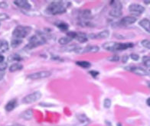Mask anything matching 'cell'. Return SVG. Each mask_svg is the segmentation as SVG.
Returning a JSON list of instances; mask_svg holds the SVG:
<instances>
[{
	"instance_id": "1",
	"label": "cell",
	"mask_w": 150,
	"mask_h": 126,
	"mask_svg": "<svg viewBox=\"0 0 150 126\" xmlns=\"http://www.w3.org/2000/svg\"><path fill=\"white\" fill-rule=\"evenodd\" d=\"M69 3L68 2H63V1H54L51 2V4L47 6L46 12L50 15H56L64 13L67 10V6Z\"/></svg>"
},
{
	"instance_id": "2",
	"label": "cell",
	"mask_w": 150,
	"mask_h": 126,
	"mask_svg": "<svg viewBox=\"0 0 150 126\" xmlns=\"http://www.w3.org/2000/svg\"><path fill=\"white\" fill-rule=\"evenodd\" d=\"M134 46L132 43H118V42H109L103 44V47L108 51L115 52L120 51H124L128 48H131Z\"/></svg>"
},
{
	"instance_id": "3",
	"label": "cell",
	"mask_w": 150,
	"mask_h": 126,
	"mask_svg": "<svg viewBox=\"0 0 150 126\" xmlns=\"http://www.w3.org/2000/svg\"><path fill=\"white\" fill-rule=\"evenodd\" d=\"M46 42V39L45 36L42 34H37L35 35L32 36L29 39V42L27 44V48L32 49L38 46H41Z\"/></svg>"
},
{
	"instance_id": "4",
	"label": "cell",
	"mask_w": 150,
	"mask_h": 126,
	"mask_svg": "<svg viewBox=\"0 0 150 126\" xmlns=\"http://www.w3.org/2000/svg\"><path fill=\"white\" fill-rule=\"evenodd\" d=\"M32 31V28L29 26H17L12 32V35L15 38L22 39L24 37H27Z\"/></svg>"
},
{
	"instance_id": "5",
	"label": "cell",
	"mask_w": 150,
	"mask_h": 126,
	"mask_svg": "<svg viewBox=\"0 0 150 126\" xmlns=\"http://www.w3.org/2000/svg\"><path fill=\"white\" fill-rule=\"evenodd\" d=\"M111 5H112V7L110 12V15L114 18L120 17L122 15V3L120 1H112L111 2Z\"/></svg>"
},
{
	"instance_id": "6",
	"label": "cell",
	"mask_w": 150,
	"mask_h": 126,
	"mask_svg": "<svg viewBox=\"0 0 150 126\" xmlns=\"http://www.w3.org/2000/svg\"><path fill=\"white\" fill-rule=\"evenodd\" d=\"M42 97V93L37 91V92H34V93L28 94V96H26L22 99V103H25V104H29V103H35L37 102L38 100H39Z\"/></svg>"
},
{
	"instance_id": "7",
	"label": "cell",
	"mask_w": 150,
	"mask_h": 126,
	"mask_svg": "<svg viewBox=\"0 0 150 126\" xmlns=\"http://www.w3.org/2000/svg\"><path fill=\"white\" fill-rule=\"evenodd\" d=\"M50 76H52V72H50V71H40V72L29 74L28 76V78L31 80H40L44 79V78H47Z\"/></svg>"
},
{
	"instance_id": "8",
	"label": "cell",
	"mask_w": 150,
	"mask_h": 126,
	"mask_svg": "<svg viewBox=\"0 0 150 126\" xmlns=\"http://www.w3.org/2000/svg\"><path fill=\"white\" fill-rule=\"evenodd\" d=\"M129 11L132 13V14L137 15H139L145 11V8L143 6H140L139 4H132L129 6Z\"/></svg>"
},
{
	"instance_id": "9",
	"label": "cell",
	"mask_w": 150,
	"mask_h": 126,
	"mask_svg": "<svg viewBox=\"0 0 150 126\" xmlns=\"http://www.w3.org/2000/svg\"><path fill=\"white\" fill-rule=\"evenodd\" d=\"M125 69L127 70L132 71L136 74L139 75V76H146L148 75V72L145 70L144 69H142L141 67H125Z\"/></svg>"
},
{
	"instance_id": "10",
	"label": "cell",
	"mask_w": 150,
	"mask_h": 126,
	"mask_svg": "<svg viewBox=\"0 0 150 126\" xmlns=\"http://www.w3.org/2000/svg\"><path fill=\"white\" fill-rule=\"evenodd\" d=\"M14 4L25 10H30L32 8V6L30 5L28 1H25V0H15Z\"/></svg>"
},
{
	"instance_id": "11",
	"label": "cell",
	"mask_w": 150,
	"mask_h": 126,
	"mask_svg": "<svg viewBox=\"0 0 150 126\" xmlns=\"http://www.w3.org/2000/svg\"><path fill=\"white\" fill-rule=\"evenodd\" d=\"M136 22V17H133V16H127V17H124V18L121 19L120 24L122 26H128L129 25H132V24L135 23Z\"/></svg>"
},
{
	"instance_id": "12",
	"label": "cell",
	"mask_w": 150,
	"mask_h": 126,
	"mask_svg": "<svg viewBox=\"0 0 150 126\" xmlns=\"http://www.w3.org/2000/svg\"><path fill=\"white\" fill-rule=\"evenodd\" d=\"M109 35H110V32H109L108 30H104L103 32H99L97 34H91L88 37H91V38H93V39H97V38H107Z\"/></svg>"
},
{
	"instance_id": "13",
	"label": "cell",
	"mask_w": 150,
	"mask_h": 126,
	"mask_svg": "<svg viewBox=\"0 0 150 126\" xmlns=\"http://www.w3.org/2000/svg\"><path fill=\"white\" fill-rule=\"evenodd\" d=\"M77 120L79 122L80 126H86L89 123L88 118L86 117L84 115H77Z\"/></svg>"
},
{
	"instance_id": "14",
	"label": "cell",
	"mask_w": 150,
	"mask_h": 126,
	"mask_svg": "<svg viewBox=\"0 0 150 126\" xmlns=\"http://www.w3.org/2000/svg\"><path fill=\"white\" fill-rule=\"evenodd\" d=\"M139 25L141 27L144 28L146 32L150 33V21L149 19H146V18H144V19L141 20L139 22Z\"/></svg>"
},
{
	"instance_id": "15",
	"label": "cell",
	"mask_w": 150,
	"mask_h": 126,
	"mask_svg": "<svg viewBox=\"0 0 150 126\" xmlns=\"http://www.w3.org/2000/svg\"><path fill=\"white\" fill-rule=\"evenodd\" d=\"M8 50V43L6 40H0V53H5Z\"/></svg>"
},
{
	"instance_id": "16",
	"label": "cell",
	"mask_w": 150,
	"mask_h": 126,
	"mask_svg": "<svg viewBox=\"0 0 150 126\" xmlns=\"http://www.w3.org/2000/svg\"><path fill=\"white\" fill-rule=\"evenodd\" d=\"M16 105H17V100L16 99H12L10 100L6 106V110L7 112H11L16 108Z\"/></svg>"
},
{
	"instance_id": "17",
	"label": "cell",
	"mask_w": 150,
	"mask_h": 126,
	"mask_svg": "<svg viewBox=\"0 0 150 126\" xmlns=\"http://www.w3.org/2000/svg\"><path fill=\"white\" fill-rule=\"evenodd\" d=\"M99 47L97 46H88V47H86L85 48H83V51L82 53H87V52H91V53H97L99 51Z\"/></svg>"
},
{
	"instance_id": "18",
	"label": "cell",
	"mask_w": 150,
	"mask_h": 126,
	"mask_svg": "<svg viewBox=\"0 0 150 126\" xmlns=\"http://www.w3.org/2000/svg\"><path fill=\"white\" fill-rule=\"evenodd\" d=\"M32 116H33V112H32V109H28V110L25 111L22 113L21 115V117L25 120H30L32 119Z\"/></svg>"
},
{
	"instance_id": "19",
	"label": "cell",
	"mask_w": 150,
	"mask_h": 126,
	"mask_svg": "<svg viewBox=\"0 0 150 126\" xmlns=\"http://www.w3.org/2000/svg\"><path fill=\"white\" fill-rule=\"evenodd\" d=\"M77 40L81 43H84V42H87V35L86 34L83 33V32H78L77 34Z\"/></svg>"
},
{
	"instance_id": "20",
	"label": "cell",
	"mask_w": 150,
	"mask_h": 126,
	"mask_svg": "<svg viewBox=\"0 0 150 126\" xmlns=\"http://www.w3.org/2000/svg\"><path fill=\"white\" fill-rule=\"evenodd\" d=\"M22 68H23V66L21 63H16L11 65V67H9V71L10 72H15V71L17 70H21Z\"/></svg>"
},
{
	"instance_id": "21",
	"label": "cell",
	"mask_w": 150,
	"mask_h": 126,
	"mask_svg": "<svg viewBox=\"0 0 150 126\" xmlns=\"http://www.w3.org/2000/svg\"><path fill=\"white\" fill-rule=\"evenodd\" d=\"M76 63H77L78 66H80V67H83V68H85V69L89 68V67L91 66V64L90 62H87V61H77V62H76Z\"/></svg>"
},
{
	"instance_id": "22",
	"label": "cell",
	"mask_w": 150,
	"mask_h": 126,
	"mask_svg": "<svg viewBox=\"0 0 150 126\" xmlns=\"http://www.w3.org/2000/svg\"><path fill=\"white\" fill-rule=\"evenodd\" d=\"M71 41H72V39H71V37H67H67H61L59 39V41H58V42H59V44H61V45H65V44H67L69 42H71Z\"/></svg>"
},
{
	"instance_id": "23",
	"label": "cell",
	"mask_w": 150,
	"mask_h": 126,
	"mask_svg": "<svg viewBox=\"0 0 150 126\" xmlns=\"http://www.w3.org/2000/svg\"><path fill=\"white\" fill-rule=\"evenodd\" d=\"M82 17H83L84 19L88 20L91 19L92 18V14L90 10H84L83 12H82Z\"/></svg>"
},
{
	"instance_id": "24",
	"label": "cell",
	"mask_w": 150,
	"mask_h": 126,
	"mask_svg": "<svg viewBox=\"0 0 150 126\" xmlns=\"http://www.w3.org/2000/svg\"><path fill=\"white\" fill-rule=\"evenodd\" d=\"M57 26L60 28V29L62 30V31H66V30L68 29V25H67V23H65V22H58V23L57 24Z\"/></svg>"
},
{
	"instance_id": "25",
	"label": "cell",
	"mask_w": 150,
	"mask_h": 126,
	"mask_svg": "<svg viewBox=\"0 0 150 126\" xmlns=\"http://www.w3.org/2000/svg\"><path fill=\"white\" fill-rule=\"evenodd\" d=\"M22 43V39H18V38H15L12 41V47H17L18 45H20Z\"/></svg>"
},
{
	"instance_id": "26",
	"label": "cell",
	"mask_w": 150,
	"mask_h": 126,
	"mask_svg": "<svg viewBox=\"0 0 150 126\" xmlns=\"http://www.w3.org/2000/svg\"><path fill=\"white\" fill-rule=\"evenodd\" d=\"M22 60L21 57L17 54H13V55L10 56L9 58H8V61H19Z\"/></svg>"
},
{
	"instance_id": "27",
	"label": "cell",
	"mask_w": 150,
	"mask_h": 126,
	"mask_svg": "<svg viewBox=\"0 0 150 126\" xmlns=\"http://www.w3.org/2000/svg\"><path fill=\"white\" fill-rule=\"evenodd\" d=\"M141 44H142V45L144 47H146L147 49H150V41L146 39L143 40V41H142Z\"/></svg>"
},
{
	"instance_id": "28",
	"label": "cell",
	"mask_w": 150,
	"mask_h": 126,
	"mask_svg": "<svg viewBox=\"0 0 150 126\" xmlns=\"http://www.w3.org/2000/svg\"><path fill=\"white\" fill-rule=\"evenodd\" d=\"M142 61H143L145 66L148 67H150V57H143Z\"/></svg>"
},
{
	"instance_id": "29",
	"label": "cell",
	"mask_w": 150,
	"mask_h": 126,
	"mask_svg": "<svg viewBox=\"0 0 150 126\" xmlns=\"http://www.w3.org/2000/svg\"><path fill=\"white\" fill-rule=\"evenodd\" d=\"M103 105H104L105 108H109L111 106V100L110 99H106L104 100V103H103Z\"/></svg>"
},
{
	"instance_id": "30",
	"label": "cell",
	"mask_w": 150,
	"mask_h": 126,
	"mask_svg": "<svg viewBox=\"0 0 150 126\" xmlns=\"http://www.w3.org/2000/svg\"><path fill=\"white\" fill-rule=\"evenodd\" d=\"M77 32H70L67 33V37H71V39H73V38H76L77 37Z\"/></svg>"
},
{
	"instance_id": "31",
	"label": "cell",
	"mask_w": 150,
	"mask_h": 126,
	"mask_svg": "<svg viewBox=\"0 0 150 126\" xmlns=\"http://www.w3.org/2000/svg\"><path fill=\"white\" fill-rule=\"evenodd\" d=\"M108 60L110 61H112V62H117V61H119V60H120V57H119V56L114 55V56H112V57H109Z\"/></svg>"
},
{
	"instance_id": "32",
	"label": "cell",
	"mask_w": 150,
	"mask_h": 126,
	"mask_svg": "<svg viewBox=\"0 0 150 126\" xmlns=\"http://www.w3.org/2000/svg\"><path fill=\"white\" fill-rule=\"evenodd\" d=\"M8 16L6 14H4V13H2V14H0V20H6L8 19Z\"/></svg>"
},
{
	"instance_id": "33",
	"label": "cell",
	"mask_w": 150,
	"mask_h": 126,
	"mask_svg": "<svg viewBox=\"0 0 150 126\" xmlns=\"http://www.w3.org/2000/svg\"><path fill=\"white\" fill-rule=\"evenodd\" d=\"M8 7V4L6 2H0V8H6Z\"/></svg>"
},
{
	"instance_id": "34",
	"label": "cell",
	"mask_w": 150,
	"mask_h": 126,
	"mask_svg": "<svg viewBox=\"0 0 150 126\" xmlns=\"http://www.w3.org/2000/svg\"><path fill=\"white\" fill-rule=\"evenodd\" d=\"M130 57L132 58L133 61H138L139 60V55H137V54H136V53H132L130 55Z\"/></svg>"
},
{
	"instance_id": "35",
	"label": "cell",
	"mask_w": 150,
	"mask_h": 126,
	"mask_svg": "<svg viewBox=\"0 0 150 126\" xmlns=\"http://www.w3.org/2000/svg\"><path fill=\"white\" fill-rule=\"evenodd\" d=\"M90 74H91L92 77H96L97 76H98L99 72H97V71H94V70H91V71H90Z\"/></svg>"
},
{
	"instance_id": "36",
	"label": "cell",
	"mask_w": 150,
	"mask_h": 126,
	"mask_svg": "<svg viewBox=\"0 0 150 126\" xmlns=\"http://www.w3.org/2000/svg\"><path fill=\"white\" fill-rule=\"evenodd\" d=\"M4 75H5V71L0 70V80H2V78L4 77Z\"/></svg>"
},
{
	"instance_id": "37",
	"label": "cell",
	"mask_w": 150,
	"mask_h": 126,
	"mask_svg": "<svg viewBox=\"0 0 150 126\" xmlns=\"http://www.w3.org/2000/svg\"><path fill=\"white\" fill-rule=\"evenodd\" d=\"M127 60H128V57L127 56H123V58H122V62L123 63H126L127 61Z\"/></svg>"
},
{
	"instance_id": "38",
	"label": "cell",
	"mask_w": 150,
	"mask_h": 126,
	"mask_svg": "<svg viewBox=\"0 0 150 126\" xmlns=\"http://www.w3.org/2000/svg\"><path fill=\"white\" fill-rule=\"evenodd\" d=\"M4 59H5V58H4V57H3V56L0 55V64L3 63V61H4Z\"/></svg>"
},
{
	"instance_id": "39",
	"label": "cell",
	"mask_w": 150,
	"mask_h": 126,
	"mask_svg": "<svg viewBox=\"0 0 150 126\" xmlns=\"http://www.w3.org/2000/svg\"><path fill=\"white\" fill-rule=\"evenodd\" d=\"M146 103H147V105H148L149 106H150V98H149L148 99H147V101H146Z\"/></svg>"
},
{
	"instance_id": "40",
	"label": "cell",
	"mask_w": 150,
	"mask_h": 126,
	"mask_svg": "<svg viewBox=\"0 0 150 126\" xmlns=\"http://www.w3.org/2000/svg\"><path fill=\"white\" fill-rule=\"evenodd\" d=\"M144 2H145V4H150V0L149 1H146V0H145Z\"/></svg>"
},
{
	"instance_id": "41",
	"label": "cell",
	"mask_w": 150,
	"mask_h": 126,
	"mask_svg": "<svg viewBox=\"0 0 150 126\" xmlns=\"http://www.w3.org/2000/svg\"><path fill=\"white\" fill-rule=\"evenodd\" d=\"M12 126H23V125H19V124H16V125H12Z\"/></svg>"
},
{
	"instance_id": "42",
	"label": "cell",
	"mask_w": 150,
	"mask_h": 126,
	"mask_svg": "<svg viewBox=\"0 0 150 126\" xmlns=\"http://www.w3.org/2000/svg\"></svg>"
}]
</instances>
